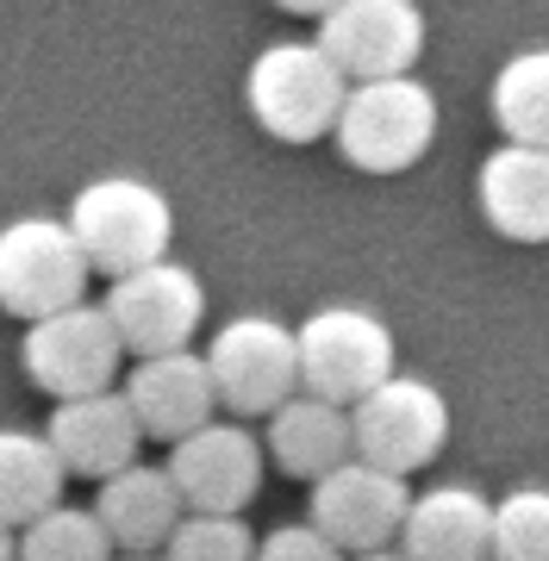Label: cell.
<instances>
[{
  "instance_id": "cell-1",
  "label": "cell",
  "mask_w": 549,
  "mask_h": 561,
  "mask_svg": "<svg viewBox=\"0 0 549 561\" xmlns=\"http://www.w3.org/2000/svg\"><path fill=\"white\" fill-rule=\"evenodd\" d=\"M331 144L363 175H407L437 144V94L419 76L350 81L331 119Z\"/></svg>"
},
{
  "instance_id": "cell-2",
  "label": "cell",
  "mask_w": 549,
  "mask_h": 561,
  "mask_svg": "<svg viewBox=\"0 0 549 561\" xmlns=\"http://www.w3.org/2000/svg\"><path fill=\"white\" fill-rule=\"evenodd\" d=\"M69 238L82 243L88 275H131L144 262L169 256L175 238V206L157 181L144 175H101L69 201Z\"/></svg>"
},
{
  "instance_id": "cell-3",
  "label": "cell",
  "mask_w": 549,
  "mask_h": 561,
  "mask_svg": "<svg viewBox=\"0 0 549 561\" xmlns=\"http://www.w3.org/2000/svg\"><path fill=\"white\" fill-rule=\"evenodd\" d=\"M350 81L331 69V57L312 38H282L263 44L244 69V106L268 138L282 144H319L331 138V119L344 106Z\"/></svg>"
},
{
  "instance_id": "cell-4",
  "label": "cell",
  "mask_w": 549,
  "mask_h": 561,
  "mask_svg": "<svg viewBox=\"0 0 549 561\" xmlns=\"http://www.w3.org/2000/svg\"><path fill=\"white\" fill-rule=\"evenodd\" d=\"M294 368H300V393H319L331 405L363 400L375 381L393 375V324L356 300H331L300 319Z\"/></svg>"
},
{
  "instance_id": "cell-5",
  "label": "cell",
  "mask_w": 549,
  "mask_h": 561,
  "mask_svg": "<svg viewBox=\"0 0 549 561\" xmlns=\"http://www.w3.org/2000/svg\"><path fill=\"white\" fill-rule=\"evenodd\" d=\"M350 456L375 461L387 474H419L449 443V405L444 393L419 375H387L350 400Z\"/></svg>"
},
{
  "instance_id": "cell-6",
  "label": "cell",
  "mask_w": 549,
  "mask_h": 561,
  "mask_svg": "<svg viewBox=\"0 0 549 561\" xmlns=\"http://www.w3.org/2000/svg\"><path fill=\"white\" fill-rule=\"evenodd\" d=\"M20 362H25V381L38 387V393L76 400V393H106V387L119 381L125 343L101 306L76 300V306H57V312L25 324Z\"/></svg>"
},
{
  "instance_id": "cell-7",
  "label": "cell",
  "mask_w": 549,
  "mask_h": 561,
  "mask_svg": "<svg viewBox=\"0 0 549 561\" xmlns=\"http://www.w3.org/2000/svg\"><path fill=\"white\" fill-rule=\"evenodd\" d=\"M201 356H206V375H213L219 405H231L238 419H268L287 393H300L294 324L268 319V312H238V319H225Z\"/></svg>"
},
{
  "instance_id": "cell-8",
  "label": "cell",
  "mask_w": 549,
  "mask_h": 561,
  "mask_svg": "<svg viewBox=\"0 0 549 561\" xmlns=\"http://www.w3.org/2000/svg\"><path fill=\"white\" fill-rule=\"evenodd\" d=\"M76 300H88V256L69 225L44 213L0 225V306L32 324Z\"/></svg>"
},
{
  "instance_id": "cell-9",
  "label": "cell",
  "mask_w": 549,
  "mask_h": 561,
  "mask_svg": "<svg viewBox=\"0 0 549 561\" xmlns=\"http://www.w3.org/2000/svg\"><path fill=\"white\" fill-rule=\"evenodd\" d=\"M101 312L113 319V331H119V343L131 356H157V350L194 343V331L206 319V287L175 256H157L144 268H131V275H113Z\"/></svg>"
},
{
  "instance_id": "cell-10",
  "label": "cell",
  "mask_w": 549,
  "mask_h": 561,
  "mask_svg": "<svg viewBox=\"0 0 549 561\" xmlns=\"http://www.w3.org/2000/svg\"><path fill=\"white\" fill-rule=\"evenodd\" d=\"M319 50L344 81L375 76H412V62L425 57V13L419 0H338L319 13Z\"/></svg>"
},
{
  "instance_id": "cell-11",
  "label": "cell",
  "mask_w": 549,
  "mask_h": 561,
  "mask_svg": "<svg viewBox=\"0 0 549 561\" xmlns=\"http://www.w3.org/2000/svg\"><path fill=\"white\" fill-rule=\"evenodd\" d=\"M407 500H412L407 474H387L363 456H344L331 474L312 481V518L306 524L319 537H331L344 556H356V549H381V542L400 537Z\"/></svg>"
},
{
  "instance_id": "cell-12",
  "label": "cell",
  "mask_w": 549,
  "mask_h": 561,
  "mask_svg": "<svg viewBox=\"0 0 549 561\" xmlns=\"http://www.w3.org/2000/svg\"><path fill=\"white\" fill-rule=\"evenodd\" d=\"M169 481L187 512H244L263 486V443L244 424L206 419L201 431L169 443Z\"/></svg>"
},
{
  "instance_id": "cell-13",
  "label": "cell",
  "mask_w": 549,
  "mask_h": 561,
  "mask_svg": "<svg viewBox=\"0 0 549 561\" xmlns=\"http://www.w3.org/2000/svg\"><path fill=\"white\" fill-rule=\"evenodd\" d=\"M119 400L131 405L144 437L175 443L187 431H201L206 419H219V393H213V375H206L201 350H157V356H138L125 368Z\"/></svg>"
},
{
  "instance_id": "cell-14",
  "label": "cell",
  "mask_w": 549,
  "mask_h": 561,
  "mask_svg": "<svg viewBox=\"0 0 549 561\" xmlns=\"http://www.w3.org/2000/svg\"><path fill=\"white\" fill-rule=\"evenodd\" d=\"M44 443L57 449L62 474H76V481H106L113 468L138 461L144 431H138V419H131V405L106 387V393L57 400V412L44 424Z\"/></svg>"
},
{
  "instance_id": "cell-15",
  "label": "cell",
  "mask_w": 549,
  "mask_h": 561,
  "mask_svg": "<svg viewBox=\"0 0 549 561\" xmlns=\"http://www.w3.org/2000/svg\"><path fill=\"white\" fill-rule=\"evenodd\" d=\"M481 219L512 243H549V150L544 144H500L474 169Z\"/></svg>"
},
{
  "instance_id": "cell-16",
  "label": "cell",
  "mask_w": 549,
  "mask_h": 561,
  "mask_svg": "<svg viewBox=\"0 0 549 561\" xmlns=\"http://www.w3.org/2000/svg\"><path fill=\"white\" fill-rule=\"evenodd\" d=\"M488 530H493V500L449 481L431 486V493H412L393 542H400L407 561H488Z\"/></svg>"
},
{
  "instance_id": "cell-17",
  "label": "cell",
  "mask_w": 549,
  "mask_h": 561,
  "mask_svg": "<svg viewBox=\"0 0 549 561\" xmlns=\"http://www.w3.org/2000/svg\"><path fill=\"white\" fill-rule=\"evenodd\" d=\"M94 486H101V493H94L88 512L101 518L113 549H163V537L187 512L175 481H169V468H157V461H125V468H113V474L94 481Z\"/></svg>"
},
{
  "instance_id": "cell-18",
  "label": "cell",
  "mask_w": 549,
  "mask_h": 561,
  "mask_svg": "<svg viewBox=\"0 0 549 561\" xmlns=\"http://www.w3.org/2000/svg\"><path fill=\"white\" fill-rule=\"evenodd\" d=\"M350 456V412L344 405L319 400V393H287L268 412V437H263V461H275L294 481H319L338 461Z\"/></svg>"
},
{
  "instance_id": "cell-19",
  "label": "cell",
  "mask_w": 549,
  "mask_h": 561,
  "mask_svg": "<svg viewBox=\"0 0 549 561\" xmlns=\"http://www.w3.org/2000/svg\"><path fill=\"white\" fill-rule=\"evenodd\" d=\"M62 486H69V474H62L57 449L44 443V431L7 424L0 431V524L7 530L32 524L38 512H50L62 500Z\"/></svg>"
},
{
  "instance_id": "cell-20",
  "label": "cell",
  "mask_w": 549,
  "mask_h": 561,
  "mask_svg": "<svg viewBox=\"0 0 549 561\" xmlns=\"http://www.w3.org/2000/svg\"><path fill=\"white\" fill-rule=\"evenodd\" d=\"M488 113L506 131V144H544L549 150V44L512 50L493 69L488 88Z\"/></svg>"
},
{
  "instance_id": "cell-21",
  "label": "cell",
  "mask_w": 549,
  "mask_h": 561,
  "mask_svg": "<svg viewBox=\"0 0 549 561\" xmlns=\"http://www.w3.org/2000/svg\"><path fill=\"white\" fill-rule=\"evenodd\" d=\"M13 561H113V537L88 505H50L13 530Z\"/></svg>"
},
{
  "instance_id": "cell-22",
  "label": "cell",
  "mask_w": 549,
  "mask_h": 561,
  "mask_svg": "<svg viewBox=\"0 0 549 561\" xmlns=\"http://www.w3.org/2000/svg\"><path fill=\"white\" fill-rule=\"evenodd\" d=\"M488 561H549V486H512L493 500Z\"/></svg>"
},
{
  "instance_id": "cell-23",
  "label": "cell",
  "mask_w": 549,
  "mask_h": 561,
  "mask_svg": "<svg viewBox=\"0 0 549 561\" xmlns=\"http://www.w3.org/2000/svg\"><path fill=\"white\" fill-rule=\"evenodd\" d=\"M157 556L163 561H250L256 556V530L244 524V512H182Z\"/></svg>"
},
{
  "instance_id": "cell-24",
  "label": "cell",
  "mask_w": 549,
  "mask_h": 561,
  "mask_svg": "<svg viewBox=\"0 0 549 561\" xmlns=\"http://www.w3.org/2000/svg\"><path fill=\"white\" fill-rule=\"evenodd\" d=\"M250 561H344V549L331 537H319L312 524H275L268 537H256Z\"/></svg>"
},
{
  "instance_id": "cell-25",
  "label": "cell",
  "mask_w": 549,
  "mask_h": 561,
  "mask_svg": "<svg viewBox=\"0 0 549 561\" xmlns=\"http://www.w3.org/2000/svg\"><path fill=\"white\" fill-rule=\"evenodd\" d=\"M282 13H300V20H319V13H331L338 0H275Z\"/></svg>"
},
{
  "instance_id": "cell-26",
  "label": "cell",
  "mask_w": 549,
  "mask_h": 561,
  "mask_svg": "<svg viewBox=\"0 0 549 561\" xmlns=\"http://www.w3.org/2000/svg\"><path fill=\"white\" fill-rule=\"evenodd\" d=\"M344 561H407V556H400V542H381V549H356Z\"/></svg>"
},
{
  "instance_id": "cell-27",
  "label": "cell",
  "mask_w": 549,
  "mask_h": 561,
  "mask_svg": "<svg viewBox=\"0 0 549 561\" xmlns=\"http://www.w3.org/2000/svg\"><path fill=\"white\" fill-rule=\"evenodd\" d=\"M113 561H163L157 549H113Z\"/></svg>"
},
{
  "instance_id": "cell-28",
  "label": "cell",
  "mask_w": 549,
  "mask_h": 561,
  "mask_svg": "<svg viewBox=\"0 0 549 561\" xmlns=\"http://www.w3.org/2000/svg\"><path fill=\"white\" fill-rule=\"evenodd\" d=\"M0 561H13V530L0 524Z\"/></svg>"
}]
</instances>
